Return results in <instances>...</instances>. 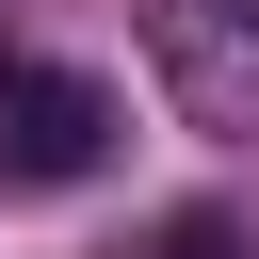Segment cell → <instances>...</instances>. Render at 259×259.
<instances>
[{
    "instance_id": "1",
    "label": "cell",
    "mask_w": 259,
    "mask_h": 259,
    "mask_svg": "<svg viewBox=\"0 0 259 259\" xmlns=\"http://www.w3.org/2000/svg\"><path fill=\"white\" fill-rule=\"evenodd\" d=\"M146 65H162L178 130L259 146V0H146Z\"/></svg>"
},
{
    "instance_id": "2",
    "label": "cell",
    "mask_w": 259,
    "mask_h": 259,
    "mask_svg": "<svg viewBox=\"0 0 259 259\" xmlns=\"http://www.w3.org/2000/svg\"><path fill=\"white\" fill-rule=\"evenodd\" d=\"M113 81L97 65H16L0 81V178H32V194H65V178H97L113 162Z\"/></svg>"
},
{
    "instance_id": "3",
    "label": "cell",
    "mask_w": 259,
    "mask_h": 259,
    "mask_svg": "<svg viewBox=\"0 0 259 259\" xmlns=\"http://www.w3.org/2000/svg\"><path fill=\"white\" fill-rule=\"evenodd\" d=\"M146 259H243V227L227 210H178V227H146Z\"/></svg>"
},
{
    "instance_id": "4",
    "label": "cell",
    "mask_w": 259,
    "mask_h": 259,
    "mask_svg": "<svg viewBox=\"0 0 259 259\" xmlns=\"http://www.w3.org/2000/svg\"><path fill=\"white\" fill-rule=\"evenodd\" d=\"M16 65H32V49H16V32H0V81H16Z\"/></svg>"
}]
</instances>
